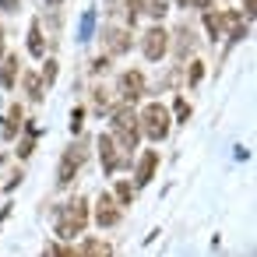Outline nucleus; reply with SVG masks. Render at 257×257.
<instances>
[{
  "instance_id": "nucleus-1",
  "label": "nucleus",
  "mask_w": 257,
  "mask_h": 257,
  "mask_svg": "<svg viewBox=\"0 0 257 257\" xmlns=\"http://www.w3.org/2000/svg\"><path fill=\"white\" fill-rule=\"evenodd\" d=\"M141 123H145V131H148V138H152V141H162V138L169 134V113H166V106H162V102L145 106Z\"/></svg>"
},
{
  "instance_id": "nucleus-2",
  "label": "nucleus",
  "mask_w": 257,
  "mask_h": 257,
  "mask_svg": "<svg viewBox=\"0 0 257 257\" xmlns=\"http://www.w3.org/2000/svg\"><path fill=\"white\" fill-rule=\"evenodd\" d=\"M85 222H88V211H85V204H81V201H74V204H67V211H64V222L57 225V232L67 239V236L81 232V229H85Z\"/></svg>"
},
{
  "instance_id": "nucleus-3",
  "label": "nucleus",
  "mask_w": 257,
  "mask_h": 257,
  "mask_svg": "<svg viewBox=\"0 0 257 257\" xmlns=\"http://www.w3.org/2000/svg\"><path fill=\"white\" fill-rule=\"evenodd\" d=\"M166 46H169L166 29H152V32H145V57H148V60H159V57L166 53Z\"/></svg>"
},
{
  "instance_id": "nucleus-4",
  "label": "nucleus",
  "mask_w": 257,
  "mask_h": 257,
  "mask_svg": "<svg viewBox=\"0 0 257 257\" xmlns=\"http://www.w3.org/2000/svg\"><path fill=\"white\" fill-rule=\"evenodd\" d=\"M95 222H99V225H116V222H120V211L113 208V197H109V194H102V197H99Z\"/></svg>"
},
{
  "instance_id": "nucleus-5",
  "label": "nucleus",
  "mask_w": 257,
  "mask_h": 257,
  "mask_svg": "<svg viewBox=\"0 0 257 257\" xmlns=\"http://www.w3.org/2000/svg\"><path fill=\"white\" fill-rule=\"evenodd\" d=\"M120 85H123V95H127V99H138V95L145 92V78H141L138 71H127V74L120 78Z\"/></svg>"
},
{
  "instance_id": "nucleus-6",
  "label": "nucleus",
  "mask_w": 257,
  "mask_h": 257,
  "mask_svg": "<svg viewBox=\"0 0 257 257\" xmlns=\"http://www.w3.org/2000/svg\"><path fill=\"white\" fill-rule=\"evenodd\" d=\"M155 166H159V152H145L141 155V166H138V183H148L152 173H155Z\"/></svg>"
},
{
  "instance_id": "nucleus-7",
  "label": "nucleus",
  "mask_w": 257,
  "mask_h": 257,
  "mask_svg": "<svg viewBox=\"0 0 257 257\" xmlns=\"http://www.w3.org/2000/svg\"><path fill=\"white\" fill-rule=\"evenodd\" d=\"M78 162H81V152H67L64 155V162H60V183H71L74 180V169H78Z\"/></svg>"
},
{
  "instance_id": "nucleus-8",
  "label": "nucleus",
  "mask_w": 257,
  "mask_h": 257,
  "mask_svg": "<svg viewBox=\"0 0 257 257\" xmlns=\"http://www.w3.org/2000/svg\"><path fill=\"white\" fill-rule=\"evenodd\" d=\"M106 43H109V50H113V53L131 50V36H127L123 29H109V32H106Z\"/></svg>"
},
{
  "instance_id": "nucleus-9",
  "label": "nucleus",
  "mask_w": 257,
  "mask_h": 257,
  "mask_svg": "<svg viewBox=\"0 0 257 257\" xmlns=\"http://www.w3.org/2000/svg\"><path fill=\"white\" fill-rule=\"evenodd\" d=\"M99 152H102L106 169H116V148H113V138H109V134H106V138H99Z\"/></svg>"
},
{
  "instance_id": "nucleus-10",
  "label": "nucleus",
  "mask_w": 257,
  "mask_h": 257,
  "mask_svg": "<svg viewBox=\"0 0 257 257\" xmlns=\"http://www.w3.org/2000/svg\"><path fill=\"white\" fill-rule=\"evenodd\" d=\"M0 81H4V88H15V81H18V57L4 60V74H0Z\"/></svg>"
},
{
  "instance_id": "nucleus-11",
  "label": "nucleus",
  "mask_w": 257,
  "mask_h": 257,
  "mask_svg": "<svg viewBox=\"0 0 257 257\" xmlns=\"http://www.w3.org/2000/svg\"><path fill=\"white\" fill-rule=\"evenodd\" d=\"M78 257H113V250H109L102 239H88V243H85V253H78Z\"/></svg>"
},
{
  "instance_id": "nucleus-12",
  "label": "nucleus",
  "mask_w": 257,
  "mask_h": 257,
  "mask_svg": "<svg viewBox=\"0 0 257 257\" xmlns=\"http://www.w3.org/2000/svg\"><path fill=\"white\" fill-rule=\"evenodd\" d=\"M29 50L36 53V57H43L46 50H43V32H39V22H32V29H29Z\"/></svg>"
},
{
  "instance_id": "nucleus-13",
  "label": "nucleus",
  "mask_w": 257,
  "mask_h": 257,
  "mask_svg": "<svg viewBox=\"0 0 257 257\" xmlns=\"http://www.w3.org/2000/svg\"><path fill=\"white\" fill-rule=\"evenodd\" d=\"M25 88H29V95H32V99H43V85H39V78H36V74H29V78H25Z\"/></svg>"
},
{
  "instance_id": "nucleus-14",
  "label": "nucleus",
  "mask_w": 257,
  "mask_h": 257,
  "mask_svg": "<svg viewBox=\"0 0 257 257\" xmlns=\"http://www.w3.org/2000/svg\"><path fill=\"white\" fill-rule=\"evenodd\" d=\"M116 197H120L123 204H131V201H134V187H131V183H120V187H116Z\"/></svg>"
},
{
  "instance_id": "nucleus-15",
  "label": "nucleus",
  "mask_w": 257,
  "mask_h": 257,
  "mask_svg": "<svg viewBox=\"0 0 257 257\" xmlns=\"http://www.w3.org/2000/svg\"><path fill=\"white\" fill-rule=\"evenodd\" d=\"M43 81H46V85L57 81V64H53V60H46V67H43Z\"/></svg>"
},
{
  "instance_id": "nucleus-16",
  "label": "nucleus",
  "mask_w": 257,
  "mask_h": 257,
  "mask_svg": "<svg viewBox=\"0 0 257 257\" xmlns=\"http://www.w3.org/2000/svg\"><path fill=\"white\" fill-rule=\"evenodd\" d=\"M176 116H180V123H187V116H190V106L183 99H176Z\"/></svg>"
},
{
  "instance_id": "nucleus-17",
  "label": "nucleus",
  "mask_w": 257,
  "mask_h": 257,
  "mask_svg": "<svg viewBox=\"0 0 257 257\" xmlns=\"http://www.w3.org/2000/svg\"><path fill=\"white\" fill-rule=\"evenodd\" d=\"M148 11H152L155 18H162V15H166L169 8H166V0H152V8H148Z\"/></svg>"
},
{
  "instance_id": "nucleus-18",
  "label": "nucleus",
  "mask_w": 257,
  "mask_h": 257,
  "mask_svg": "<svg viewBox=\"0 0 257 257\" xmlns=\"http://www.w3.org/2000/svg\"><path fill=\"white\" fill-rule=\"evenodd\" d=\"M141 4H145V0H127V11H131V22H134V15L141 11Z\"/></svg>"
},
{
  "instance_id": "nucleus-19",
  "label": "nucleus",
  "mask_w": 257,
  "mask_h": 257,
  "mask_svg": "<svg viewBox=\"0 0 257 257\" xmlns=\"http://www.w3.org/2000/svg\"><path fill=\"white\" fill-rule=\"evenodd\" d=\"M201 74H204V71H201V64H194V67H190V81H201Z\"/></svg>"
},
{
  "instance_id": "nucleus-20",
  "label": "nucleus",
  "mask_w": 257,
  "mask_h": 257,
  "mask_svg": "<svg viewBox=\"0 0 257 257\" xmlns=\"http://www.w3.org/2000/svg\"><path fill=\"white\" fill-rule=\"evenodd\" d=\"M0 8H4V11H15V8H18V0H0Z\"/></svg>"
},
{
  "instance_id": "nucleus-21",
  "label": "nucleus",
  "mask_w": 257,
  "mask_h": 257,
  "mask_svg": "<svg viewBox=\"0 0 257 257\" xmlns=\"http://www.w3.org/2000/svg\"><path fill=\"white\" fill-rule=\"evenodd\" d=\"M190 4H197V8H208V4H211V0H190Z\"/></svg>"
},
{
  "instance_id": "nucleus-22",
  "label": "nucleus",
  "mask_w": 257,
  "mask_h": 257,
  "mask_svg": "<svg viewBox=\"0 0 257 257\" xmlns=\"http://www.w3.org/2000/svg\"><path fill=\"white\" fill-rule=\"evenodd\" d=\"M60 257H78V253L74 250H60Z\"/></svg>"
},
{
  "instance_id": "nucleus-23",
  "label": "nucleus",
  "mask_w": 257,
  "mask_h": 257,
  "mask_svg": "<svg viewBox=\"0 0 257 257\" xmlns=\"http://www.w3.org/2000/svg\"><path fill=\"white\" fill-rule=\"evenodd\" d=\"M0 50H4V29H0Z\"/></svg>"
},
{
  "instance_id": "nucleus-24",
  "label": "nucleus",
  "mask_w": 257,
  "mask_h": 257,
  "mask_svg": "<svg viewBox=\"0 0 257 257\" xmlns=\"http://www.w3.org/2000/svg\"><path fill=\"white\" fill-rule=\"evenodd\" d=\"M50 4H60V0H50Z\"/></svg>"
}]
</instances>
